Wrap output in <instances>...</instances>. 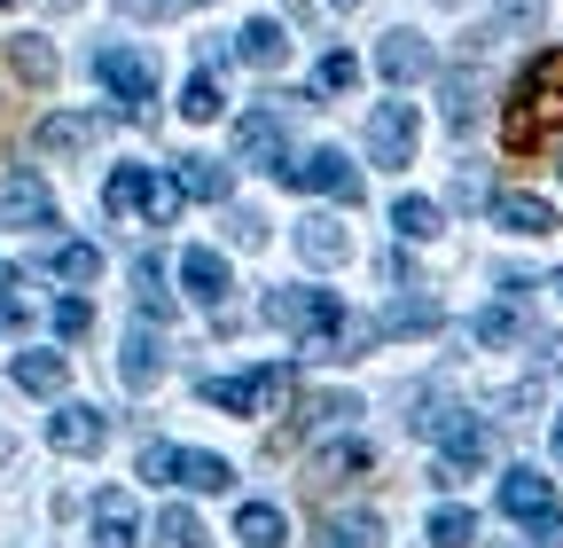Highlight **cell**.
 <instances>
[{
  "label": "cell",
  "instance_id": "12",
  "mask_svg": "<svg viewBox=\"0 0 563 548\" xmlns=\"http://www.w3.org/2000/svg\"><path fill=\"white\" fill-rule=\"evenodd\" d=\"M368 157H376L384 173L415 165V110H407V102H384V110L368 118Z\"/></svg>",
  "mask_w": 563,
  "mask_h": 548
},
{
  "label": "cell",
  "instance_id": "18",
  "mask_svg": "<svg viewBox=\"0 0 563 548\" xmlns=\"http://www.w3.org/2000/svg\"><path fill=\"white\" fill-rule=\"evenodd\" d=\"M95 548H141V525H133V502L110 486L102 502H95Z\"/></svg>",
  "mask_w": 563,
  "mask_h": 548
},
{
  "label": "cell",
  "instance_id": "42",
  "mask_svg": "<svg viewBox=\"0 0 563 548\" xmlns=\"http://www.w3.org/2000/svg\"><path fill=\"white\" fill-rule=\"evenodd\" d=\"M555 454H563V424H555Z\"/></svg>",
  "mask_w": 563,
  "mask_h": 548
},
{
  "label": "cell",
  "instance_id": "40",
  "mask_svg": "<svg viewBox=\"0 0 563 548\" xmlns=\"http://www.w3.org/2000/svg\"><path fill=\"white\" fill-rule=\"evenodd\" d=\"M454 204H485V173H477V165L454 180Z\"/></svg>",
  "mask_w": 563,
  "mask_h": 548
},
{
  "label": "cell",
  "instance_id": "5",
  "mask_svg": "<svg viewBox=\"0 0 563 548\" xmlns=\"http://www.w3.org/2000/svg\"><path fill=\"white\" fill-rule=\"evenodd\" d=\"M282 180H290L298 196L361 204V173H352V157H344V150H298V157H282Z\"/></svg>",
  "mask_w": 563,
  "mask_h": 548
},
{
  "label": "cell",
  "instance_id": "3",
  "mask_svg": "<svg viewBox=\"0 0 563 548\" xmlns=\"http://www.w3.org/2000/svg\"><path fill=\"white\" fill-rule=\"evenodd\" d=\"M266 321L290 329V337H306V353H329V337L344 329V306H336V291H274L266 298Z\"/></svg>",
  "mask_w": 563,
  "mask_h": 548
},
{
  "label": "cell",
  "instance_id": "10",
  "mask_svg": "<svg viewBox=\"0 0 563 548\" xmlns=\"http://www.w3.org/2000/svg\"><path fill=\"white\" fill-rule=\"evenodd\" d=\"M0 228H55V188L40 173H9L0 180Z\"/></svg>",
  "mask_w": 563,
  "mask_h": 548
},
{
  "label": "cell",
  "instance_id": "38",
  "mask_svg": "<svg viewBox=\"0 0 563 548\" xmlns=\"http://www.w3.org/2000/svg\"><path fill=\"white\" fill-rule=\"evenodd\" d=\"M125 17H180V9H203V0H118Z\"/></svg>",
  "mask_w": 563,
  "mask_h": 548
},
{
  "label": "cell",
  "instance_id": "39",
  "mask_svg": "<svg viewBox=\"0 0 563 548\" xmlns=\"http://www.w3.org/2000/svg\"><path fill=\"white\" fill-rule=\"evenodd\" d=\"M540 9H548V0H501V24H517V32H532V24H540Z\"/></svg>",
  "mask_w": 563,
  "mask_h": 548
},
{
  "label": "cell",
  "instance_id": "35",
  "mask_svg": "<svg viewBox=\"0 0 563 548\" xmlns=\"http://www.w3.org/2000/svg\"><path fill=\"white\" fill-rule=\"evenodd\" d=\"M446 125H454V133H470V125H477V79H470V72H454V79H446Z\"/></svg>",
  "mask_w": 563,
  "mask_h": 548
},
{
  "label": "cell",
  "instance_id": "17",
  "mask_svg": "<svg viewBox=\"0 0 563 548\" xmlns=\"http://www.w3.org/2000/svg\"><path fill=\"white\" fill-rule=\"evenodd\" d=\"M165 376V353H157V337L150 329H125V353H118V384L125 392H150Z\"/></svg>",
  "mask_w": 563,
  "mask_h": 548
},
{
  "label": "cell",
  "instance_id": "13",
  "mask_svg": "<svg viewBox=\"0 0 563 548\" xmlns=\"http://www.w3.org/2000/svg\"><path fill=\"white\" fill-rule=\"evenodd\" d=\"M501 517H517V525H532V533L555 517V486H548L532 462H517V470L501 478Z\"/></svg>",
  "mask_w": 563,
  "mask_h": 548
},
{
  "label": "cell",
  "instance_id": "16",
  "mask_svg": "<svg viewBox=\"0 0 563 548\" xmlns=\"http://www.w3.org/2000/svg\"><path fill=\"white\" fill-rule=\"evenodd\" d=\"M180 283L196 306H228V259L220 251H180Z\"/></svg>",
  "mask_w": 563,
  "mask_h": 548
},
{
  "label": "cell",
  "instance_id": "7",
  "mask_svg": "<svg viewBox=\"0 0 563 548\" xmlns=\"http://www.w3.org/2000/svg\"><path fill=\"white\" fill-rule=\"evenodd\" d=\"M196 392L211 407H228V416H266V407L290 392V376H282V369H251V376H203Z\"/></svg>",
  "mask_w": 563,
  "mask_h": 548
},
{
  "label": "cell",
  "instance_id": "32",
  "mask_svg": "<svg viewBox=\"0 0 563 548\" xmlns=\"http://www.w3.org/2000/svg\"><path fill=\"white\" fill-rule=\"evenodd\" d=\"M470 329H477V346H517V337H525V314H517V306H485Z\"/></svg>",
  "mask_w": 563,
  "mask_h": 548
},
{
  "label": "cell",
  "instance_id": "4",
  "mask_svg": "<svg viewBox=\"0 0 563 548\" xmlns=\"http://www.w3.org/2000/svg\"><path fill=\"white\" fill-rule=\"evenodd\" d=\"M141 478H157V486H196V494H228L235 486V462L228 454H188V447H141Z\"/></svg>",
  "mask_w": 563,
  "mask_h": 548
},
{
  "label": "cell",
  "instance_id": "37",
  "mask_svg": "<svg viewBox=\"0 0 563 548\" xmlns=\"http://www.w3.org/2000/svg\"><path fill=\"white\" fill-rule=\"evenodd\" d=\"M87 329H95V306L87 298H63L55 306V337H87Z\"/></svg>",
  "mask_w": 563,
  "mask_h": 548
},
{
  "label": "cell",
  "instance_id": "20",
  "mask_svg": "<svg viewBox=\"0 0 563 548\" xmlns=\"http://www.w3.org/2000/svg\"><path fill=\"white\" fill-rule=\"evenodd\" d=\"M493 220H501L509 235H548L555 228V204L548 196H493Z\"/></svg>",
  "mask_w": 563,
  "mask_h": 548
},
{
  "label": "cell",
  "instance_id": "29",
  "mask_svg": "<svg viewBox=\"0 0 563 548\" xmlns=\"http://www.w3.org/2000/svg\"><path fill=\"white\" fill-rule=\"evenodd\" d=\"M470 540H477V517L462 502H439L431 509V548H470Z\"/></svg>",
  "mask_w": 563,
  "mask_h": 548
},
{
  "label": "cell",
  "instance_id": "1",
  "mask_svg": "<svg viewBox=\"0 0 563 548\" xmlns=\"http://www.w3.org/2000/svg\"><path fill=\"white\" fill-rule=\"evenodd\" d=\"M555 118H563V47H548L532 72L517 79V95H509V150L532 157V150L548 142Z\"/></svg>",
  "mask_w": 563,
  "mask_h": 548
},
{
  "label": "cell",
  "instance_id": "11",
  "mask_svg": "<svg viewBox=\"0 0 563 548\" xmlns=\"http://www.w3.org/2000/svg\"><path fill=\"white\" fill-rule=\"evenodd\" d=\"M376 72H384L391 87H415V79L439 72V55H431V40H422V32H384V40H376Z\"/></svg>",
  "mask_w": 563,
  "mask_h": 548
},
{
  "label": "cell",
  "instance_id": "15",
  "mask_svg": "<svg viewBox=\"0 0 563 548\" xmlns=\"http://www.w3.org/2000/svg\"><path fill=\"white\" fill-rule=\"evenodd\" d=\"M235 63H243V72H282V63H290V32H282V24H243L235 32Z\"/></svg>",
  "mask_w": 563,
  "mask_h": 548
},
{
  "label": "cell",
  "instance_id": "27",
  "mask_svg": "<svg viewBox=\"0 0 563 548\" xmlns=\"http://www.w3.org/2000/svg\"><path fill=\"white\" fill-rule=\"evenodd\" d=\"M220 110H228L220 79H211V72H188V87H180V118H188V125H211Z\"/></svg>",
  "mask_w": 563,
  "mask_h": 548
},
{
  "label": "cell",
  "instance_id": "22",
  "mask_svg": "<svg viewBox=\"0 0 563 548\" xmlns=\"http://www.w3.org/2000/svg\"><path fill=\"white\" fill-rule=\"evenodd\" d=\"M235 533H243L251 548H290V517H282L274 502H243V509H235Z\"/></svg>",
  "mask_w": 563,
  "mask_h": 548
},
{
  "label": "cell",
  "instance_id": "34",
  "mask_svg": "<svg viewBox=\"0 0 563 548\" xmlns=\"http://www.w3.org/2000/svg\"><path fill=\"white\" fill-rule=\"evenodd\" d=\"M133 291H141V314H150V321L173 314V298H165V266H157V259H141V266H133Z\"/></svg>",
  "mask_w": 563,
  "mask_h": 548
},
{
  "label": "cell",
  "instance_id": "43",
  "mask_svg": "<svg viewBox=\"0 0 563 548\" xmlns=\"http://www.w3.org/2000/svg\"><path fill=\"white\" fill-rule=\"evenodd\" d=\"M336 9H361V0H336Z\"/></svg>",
  "mask_w": 563,
  "mask_h": 548
},
{
  "label": "cell",
  "instance_id": "2",
  "mask_svg": "<svg viewBox=\"0 0 563 548\" xmlns=\"http://www.w3.org/2000/svg\"><path fill=\"white\" fill-rule=\"evenodd\" d=\"M102 204H110V220H150V228H173L180 220V180H165V173H150V165H118L110 180H102Z\"/></svg>",
  "mask_w": 563,
  "mask_h": 548
},
{
  "label": "cell",
  "instance_id": "25",
  "mask_svg": "<svg viewBox=\"0 0 563 548\" xmlns=\"http://www.w3.org/2000/svg\"><path fill=\"white\" fill-rule=\"evenodd\" d=\"M391 228H399L407 243H431V235L446 228V212H439L431 196H399V204H391Z\"/></svg>",
  "mask_w": 563,
  "mask_h": 548
},
{
  "label": "cell",
  "instance_id": "45",
  "mask_svg": "<svg viewBox=\"0 0 563 548\" xmlns=\"http://www.w3.org/2000/svg\"><path fill=\"white\" fill-rule=\"evenodd\" d=\"M0 9H9V0H0Z\"/></svg>",
  "mask_w": 563,
  "mask_h": 548
},
{
  "label": "cell",
  "instance_id": "28",
  "mask_svg": "<svg viewBox=\"0 0 563 548\" xmlns=\"http://www.w3.org/2000/svg\"><path fill=\"white\" fill-rule=\"evenodd\" d=\"M47 274H55V283H95V274H102V251H95V243H55V251H47Z\"/></svg>",
  "mask_w": 563,
  "mask_h": 548
},
{
  "label": "cell",
  "instance_id": "33",
  "mask_svg": "<svg viewBox=\"0 0 563 548\" xmlns=\"http://www.w3.org/2000/svg\"><path fill=\"white\" fill-rule=\"evenodd\" d=\"M352 79H361V63H352L344 47H329V55L313 63V95H352Z\"/></svg>",
  "mask_w": 563,
  "mask_h": 548
},
{
  "label": "cell",
  "instance_id": "23",
  "mask_svg": "<svg viewBox=\"0 0 563 548\" xmlns=\"http://www.w3.org/2000/svg\"><path fill=\"white\" fill-rule=\"evenodd\" d=\"M446 314H439V298H407V306H391V314H376V337H431Z\"/></svg>",
  "mask_w": 563,
  "mask_h": 548
},
{
  "label": "cell",
  "instance_id": "9",
  "mask_svg": "<svg viewBox=\"0 0 563 548\" xmlns=\"http://www.w3.org/2000/svg\"><path fill=\"white\" fill-rule=\"evenodd\" d=\"M298 102L290 95H274V102H258L251 118H235V150L243 157H258V165H274L282 173V157H290V150H282V118H290Z\"/></svg>",
  "mask_w": 563,
  "mask_h": 548
},
{
  "label": "cell",
  "instance_id": "19",
  "mask_svg": "<svg viewBox=\"0 0 563 548\" xmlns=\"http://www.w3.org/2000/svg\"><path fill=\"white\" fill-rule=\"evenodd\" d=\"M95 133H102V118H79V110H55V118L40 125V150H47V157H79V150L95 142Z\"/></svg>",
  "mask_w": 563,
  "mask_h": 548
},
{
  "label": "cell",
  "instance_id": "44",
  "mask_svg": "<svg viewBox=\"0 0 563 548\" xmlns=\"http://www.w3.org/2000/svg\"><path fill=\"white\" fill-rule=\"evenodd\" d=\"M555 291H563V274H555Z\"/></svg>",
  "mask_w": 563,
  "mask_h": 548
},
{
  "label": "cell",
  "instance_id": "24",
  "mask_svg": "<svg viewBox=\"0 0 563 548\" xmlns=\"http://www.w3.org/2000/svg\"><path fill=\"white\" fill-rule=\"evenodd\" d=\"M344 251H352V243H344L336 220H306V228H298V259H306V266H344Z\"/></svg>",
  "mask_w": 563,
  "mask_h": 548
},
{
  "label": "cell",
  "instance_id": "14",
  "mask_svg": "<svg viewBox=\"0 0 563 548\" xmlns=\"http://www.w3.org/2000/svg\"><path fill=\"white\" fill-rule=\"evenodd\" d=\"M47 439H55V454H102L110 424L95 416V407H55V424H47Z\"/></svg>",
  "mask_w": 563,
  "mask_h": 548
},
{
  "label": "cell",
  "instance_id": "41",
  "mask_svg": "<svg viewBox=\"0 0 563 548\" xmlns=\"http://www.w3.org/2000/svg\"><path fill=\"white\" fill-rule=\"evenodd\" d=\"M0 291H16V266H0Z\"/></svg>",
  "mask_w": 563,
  "mask_h": 548
},
{
  "label": "cell",
  "instance_id": "6",
  "mask_svg": "<svg viewBox=\"0 0 563 548\" xmlns=\"http://www.w3.org/2000/svg\"><path fill=\"white\" fill-rule=\"evenodd\" d=\"M95 79L118 95L125 118H141V110L157 102V63H150V55H133V47H102V55H95Z\"/></svg>",
  "mask_w": 563,
  "mask_h": 548
},
{
  "label": "cell",
  "instance_id": "31",
  "mask_svg": "<svg viewBox=\"0 0 563 548\" xmlns=\"http://www.w3.org/2000/svg\"><path fill=\"white\" fill-rule=\"evenodd\" d=\"M9 63H16V72H24L32 87H47V79H55V47H47L40 32H24V40H9Z\"/></svg>",
  "mask_w": 563,
  "mask_h": 548
},
{
  "label": "cell",
  "instance_id": "8",
  "mask_svg": "<svg viewBox=\"0 0 563 548\" xmlns=\"http://www.w3.org/2000/svg\"><path fill=\"white\" fill-rule=\"evenodd\" d=\"M485 454H493V431L477 424V416H446L439 424V486H462L470 470H485Z\"/></svg>",
  "mask_w": 563,
  "mask_h": 548
},
{
  "label": "cell",
  "instance_id": "36",
  "mask_svg": "<svg viewBox=\"0 0 563 548\" xmlns=\"http://www.w3.org/2000/svg\"><path fill=\"white\" fill-rule=\"evenodd\" d=\"M361 470H368V447H336V454L313 462V486H321V478H361Z\"/></svg>",
  "mask_w": 563,
  "mask_h": 548
},
{
  "label": "cell",
  "instance_id": "26",
  "mask_svg": "<svg viewBox=\"0 0 563 548\" xmlns=\"http://www.w3.org/2000/svg\"><path fill=\"white\" fill-rule=\"evenodd\" d=\"M16 384L47 399V392H63V384H70V361H63V353H16Z\"/></svg>",
  "mask_w": 563,
  "mask_h": 548
},
{
  "label": "cell",
  "instance_id": "30",
  "mask_svg": "<svg viewBox=\"0 0 563 548\" xmlns=\"http://www.w3.org/2000/svg\"><path fill=\"white\" fill-rule=\"evenodd\" d=\"M157 548H211V533H203V517H196V509H180V502H173V509L157 517Z\"/></svg>",
  "mask_w": 563,
  "mask_h": 548
},
{
  "label": "cell",
  "instance_id": "21",
  "mask_svg": "<svg viewBox=\"0 0 563 548\" xmlns=\"http://www.w3.org/2000/svg\"><path fill=\"white\" fill-rule=\"evenodd\" d=\"M173 180H180V196H196V204H228V196H235V173L211 165V157H188Z\"/></svg>",
  "mask_w": 563,
  "mask_h": 548
}]
</instances>
